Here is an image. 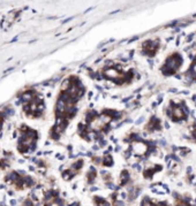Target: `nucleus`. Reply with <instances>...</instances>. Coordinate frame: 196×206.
<instances>
[{
  "mask_svg": "<svg viewBox=\"0 0 196 206\" xmlns=\"http://www.w3.org/2000/svg\"><path fill=\"white\" fill-rule=\"evenodd\" d=\"M181 63H182L181 56H178V54H173V56H170V58L166 60V62H165L164 67L161 68V70H163V73H164L165 75L174 74L176 70L179 69V67L181 66Z\"/></svg>",
  "mask_w": 196,
  "mask_h": 206,
  "instance_id": "nucleus-1",
  "label": "nucleus"
},
{
  "mask_svg": "<svg viewBox=\"0 0 196 206\" xmlns=\"http://www.w3.org/2000/svg\"><path fill=\"white\" fill-rule=\"evenodd\" d=\"M132 150L134 152V154H136V155H143V154H145V153L148 152L149 146H148V144L137 141V142H134V143H133Z\"/></svg>",
  "mask_w": 196,
  "mask_h": 206,
  "instance_id": "nucleus-2",
  "label": "nucleus"
},
{
  "mask_svg": "<svg viewBox=\"0 0 196 206\" xmlns=\"http://www.w3.org/2000/svg\"><path fill=\"white\" fill-rule=\"evenodd\" d=\"M158 41L157 40H149V41H145L144 44H143V50H144V52L147 53V54H150V56H152V54H155V52H156V50L158 49Z\"/></svg>",
  "mask_w": 196,
  "mask_h": 206,
  "instance_id": "nucleus-3",
  "label": "nucleus"
},
{
  "mask_svg": "<svg viewBox=\"0 0 196 206\" xmlns=\"http://www.w3.org/2000/svg\"><path fill=\"white\" fill-rule=\"evenodd\" d=\"M170 116L173 117L174 120H181L185 117V113H183V110L181 106H174L172 107V112L170 113Z\"/></svg>",
  "mask_w": 196,
  "mask_h": 206,
  "instance_id": "nucleus-4",
  "label": "nucleus"
},
{
  "mask_svg": "<svg viewBox=\"0 0 196 206\" xmlns=\"http://www.w3.org/2000/svg\"><path fill=\"white\" fill-rule=\"evenodd\" d=\"M104 75L106 76L107 78H112V79H116V78H119L120 77V74H119V72L116 70V69H107V70H105V73H104Z\"/></svg>",
  "mask_w": 196,
  "mask_h": 206,
  "instance_id": "nucleus-5",
  "label": "nucleus"
},
{
  "mask_svg": "<svg viewBox=\"0 0 196 206\" xmlns=\"http://www.w3.org/2000/svg\"><path fill=\"white\" fill-rule=\"evenodd\" d=\"M128 181H129V174L126 170H123L121 173V176H120V184L121 186H126L128 183Z\"/></svg>",
  "mask_w": 196,
  "mask_h": 206,
  "instance_id": "nucleus-6",
  "label": "nucleus"
},
{
  "mask_svg": "<svg viewBox=\"0 0 196 206\" xmlns=\"http://www.w3.org/2000/svg\"><path fill=\"white\" fill-rule=\"evenodd\" d=\"M95 202H96V205L97 206H111L109 202H106L105 199H103L100 197H95Z\"/></svg>",
  "mask_w": 196,
  "mask_h": 206,
  "instance_id": "nucleus-7",
  "label": "nucleus"
},
{
  "mask_svg": "<svg viewBox=\"0 0 196 206\" xmlns=\"http://www.w3.org/2000/svg\"><path fill=\"white\" fill-rule=\"evenodd\" d=\"M154 189H155V191H156V192H158V193H166V192H169L167 188L163 187V186H160V184H158V186H155V187H154Z\"/></svg>",
  "mask_w": 196,
  "mask_h": 206,
  "instance_id": "nucleus-8",
  "label": "nucleus"
},
{
  "mask_svg": "<svg viewBox=\"0 0 196 206\" xmlns=\"http://www.w3.org/2000/svg\"><path fill=\"white\" fill-rule=\"evenodd\" d=\"M192 73H193L194 75H196V59H195V61H194V63H193V66H192Z\"/></svg>",
  "mask_w": 196,
  "mask_h": 206,
  "instance_id": "nucleus-9",
  "label": "nucleus"
},
{
  "mask_svg": "<svg viewBox=\"0 0 196 206\" xmlns=\"http://www.w3.org/2000/svg\"><path fill=\"white\" fill-rule=\"evenodd\" d=\"M9 205H11V206H15V205H16V202H15L14 199H11V200H9Z\"/></svg>",
  "mask_w": 196,
  "mask_h": 206,
  "instance_id": "nucleus-10",
  "label": "nucleus"
},
{
  "mask_svg": "<svg viewBox=\"0 0 196 206\" xmlns=\"http://www.w3.org/2000/svg\"><path fill=\"white\" fill-rule=\"evenodd\" d=\"M194 135H195V137H196V130H195V132H194Z\"/></svg>",
  "mask_w": 196,
  "mask_h": 206,
  "instance_id": "nucleus-11",
  "label": "nucleus"
},
{
  "mask_svg": "<svg viewBox=\"0 0 196 206\" xmlns=\"http://www.w3.org/2000/svg\"><path fill=\"white\" fill-rule=\"evenodd\" d=\"M0 123H1V117H0Z\"/></svg>",
  "mask_w": 196,
  "mask_h": 206,
  "instance_id": "nucleus-12",
  "label": "nucleus"
}]
</instances>
